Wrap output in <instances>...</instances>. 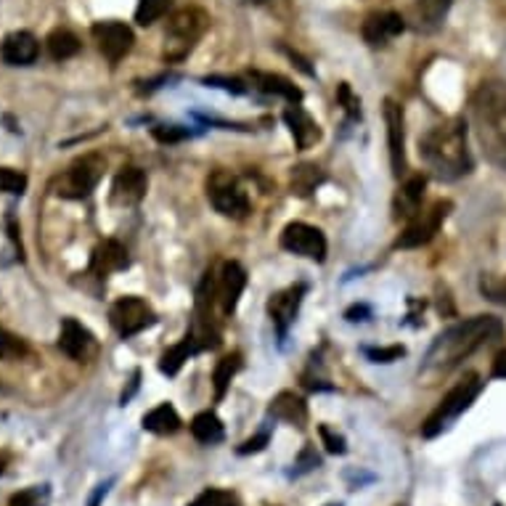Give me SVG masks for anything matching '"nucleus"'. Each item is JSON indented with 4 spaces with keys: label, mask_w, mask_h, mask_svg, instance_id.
<instances>
[{
    "label": "nucleus",
    "mask_w": 506,
    "mask_h": 506,
    "mask_svg": "<svg viewBox=\"0 0 506 506\" xmlns=\"http://www.w3.org/2000/svg\"><path fill=\"white\" fill-rule=\"evenodd\" d=\"M210 16L202 8H180L172 13L165 32V58L180 61L188 57V51L196 46V40L207 32Z\"/></svg>",
    "instance_id": "39448f33"
},
{
    "label": "nucleus",
    "mask_w": 506,
    "mask_h": 506,
    "mask_svg": "<svg viewBox=\"0 0 506 506\" xmlns=\"http://www.w3.org/2000/svg\"><path fill=\"white\" fill-rule=\"evenodd\" d=\"M318 432H321V441H324V446H327L329 453H339V456H342V453L347 450L345 438H342V435H335V432H332L327 424H321V427H318Z\"/></svg>",
    "instance_id": "4c0bfd02"
},
{
    "label": "nucleus",
    "mask_w": 506,
    "mask_h": 506,
    "mask_svg": "<svg viewBox=\"0 0 506 506\" xmlns=\"http://www.w3.org/2000/svg\"><path fill=\"white\" fill-rule=\"evenodd\" d=\"M255 3H263V0H255Z\"/></svg>",
    "instance_id": "09e8293b"
},
{
    "label": "nucleus",
    "mask_w": 506,
    "mask_h": 506,
    "mask_svg": "<svg viewBox=\"0 0 506 506\" xmlns=\"http://www.w3.org/2000/svg\"><path fill=\"white\" fill-rule=\"evenodd\" d=\"M453 0H419V5H422V11H424V16L430 19V22H438L446 11H449V5Z\"/></svg>",
    "instance_id": "58836bf2"
},
{
    "label": "nucleus",
    "mask_w": 506,
    "mask_h": 506,
    "mask_svg": "<svg viewBox=\"0 0 506 506\" xmlns=\"http://www.w3.org/2000/svg\"><path fill=\"white\" fill-rule=\"evenodd\" d=\"M321 180H324L321 170L313 168V165H302V168H297L292 172V191L300 194V196H308Z\"/></svg>",
    "instance_id": "c85d7f7f"
},
{
    "label": "nucleus",
    "mask_w": 506,
    "mask_h": 506,
    "mask_svg": "<svg viewBox=\"0 0 506 506\" xmlns=\"http://www.w3.org/2000/svg\"><path fill=\"white\" fill-rule=\"evenodd\" d=\"M419 154L441 180H458L472 172L467 149V122L461 117L446 119L419 138Z\"/></svg>",
    "instance_id": "f03ea898"
},
{
    "label": "nucleus",
    "mask_w": 506,
    "mask_h": 506,
    "mask_svg": "<svg viewBox=\"0 0 506 506\" xmlns=\"http://www.w3.org/2000/svg\"><path fill=\"white\" fill-rule=\"evenodd\" d=\"M146 172L141 168H122L114 175L112 202L119 207H133L146 196Z\"/></svg>",
    "instance_id": "4468645a"
},
{
    "label": "nucleus",
    "mask_w": 506,
    "mask_h": 506,
    "mask_svg": "<svg viewBox=\"0 0 506 506\" xmlns=\"http://www.w3.org/2000/svg\"><path fill=\"white\" fill-rule=\"evenodd\" d=\"M480 390H483V380H480L477 374H467V377L441 400V406L427 416V422L422 424V435H424V438H438L443 430H449L450 422H456V419L477 400Z\"/></svg>",
    "instance_id": "20e7f679"
},
{
    "label": "nucleus",
    "mask_w": 506,
    "mask_h": 506,
    "mask_svg": "<svg viewBox=\"0 0 506 506\" xmlns=\"http://www.w3.org/2000/svg\"><path fill=\"white\" fill-rule=\"evenodd\" d=\"M109 321L122 339L133 337L144 329H149L157 318L146 300L141 297H119L109 310Z\"/></svg>",
    "instance_id": "0eeeda50"
},
{
    "label": "nucleus",
    "mask_w": 506,
    "mask_h": 506,
    "mask_svg": "<svg viewBox=\"0 0 506 506\" xmlns=\"http://www.w3.org/2000/svg\"><path fill=\"white\" fill-rule=\"evenodd\" d=\"M332 506H339V504H332Z\"/></svg>",
    "instance_id": "8fccbe9b"
},
{
    "label": "nucleus",
    "mask_w": 506,
    "mask_h": 506,
    "mask_svg": "<svg viewBox=\"0 0 506 506\" xmlns=\"http://www.w3.org/2000/svg\"><path fill=\"white\" fill-rule=\"evenodd\" d=\"M46 46H48L51 58H57V61H66V58H72L80 51V40H77L69 30H54V32L48 35Z\"/></svg>",
    "instance_id": "cd10ccee"
},
{
    "label": "nucleus",
    "mask_w": 506,
    "mask_h": 506,
    "mask_svg": "<svg viewBox=\"0 0 506 506\" xmlns=\"http://www.w3.org/2000/svg\"><path fill=\"white\" fill-rule=\"evenodd\" d=\"M385 125H388V149H390V168L395 178L406 172V114L403 107L388 99L385 101Z\"/></svg>",
    "instance_id": "f8f14e48"
},
{
    "label": "nucleus",
    "mask_w": 506,
    "mask_h": 506,
    "mask_svg": "<svg viewBox=\"0 0 506 506\" xmlns=\"http://www.w3.org/2000/svg\"><path fill=\"white\" fill-rule=\"evenodd\" d=\"M268 414L274 419H279V422L292 424V427H305V422H308V406H305V400L300 395L289 393V390H284V393H279L271 400Z\"/></svg>",
    "instance_id": "412c9836"
},
{
    "label": "nucleus",
    "mask_w": 506,
    "mask_h": 506,
    "mask_svg": "<svg viewBox=\"0 0 506 506\" xmlns=\"http://www.w3.org/2000/svg\"><path fill=\"white\" fill-rule=\"evenodd\" d=\"M241 369V353H231L218 361L215 366V374H213V385H215V400H223L228 388H231V380L239 374Z\"/></svg>",
    "instance_id": "bb28decb"
},
{
    "label": "nucleus",
    "mask_w": 506,
    "mask_h": 506,
    "mask_svg": "<svg viewBox=\"0 0 506 506\" xmlns=\"http://www.w3.org/2000/svg\"><path fill=\"white\" fill-rule=\"evenodd\" d=\"M144 430H149L154 435H172L180 430V416L170 403H162L144 416Z\"/></svg>",
    "instance_id": "393cba45"
},
{
    "label": "nucleus",
    "mask_w": 506,
    "mask_h": 506,
    "mask_svg": "<svg viewBox=\"0 0 506 506\" xmlns=\"http://www.w3.org/2000/svg\"><path fill=\"white\" fill-rule=\"evenodd\" d=\"M424 188H427V178L424 175H411V178H406V183H400V188H397L393 199L395 221H411L422 210Z\"/></svg>",
    "instance_id": "dca6fc26"
},
{
    "label": "nucleus",
    "mask_w": 506,
    "mask_h": 506,
    "mask_svg": "<svg viewBox=\"0 0 506 506\" xmlns=\"http://www.w3.org/2000/svg\"><path fill=\"white\" fill-rule=\"evenodd\" d=\"M450 213V202H435L430 210H419L408 225H406V231L397 236V241H395V247L397 249H416V247H424L427 241H432L435 239V233L441 231V225L446 223V218H449Z\"/></svg>",
    "instance_id": "423d86ee"
},
{
    "label": "nucleus",
    "mask_w": 506,
    "mask_h": 506,
    "mask_svg": "<svg viewBox=\"0 0 506 506\" xmlns=\"http://www.w3.org/2000/svg\"><path fill=\"white\" fill-rule=\"evenodd\" d=\"M27 347H24V342L22 339H16L13 335H8L5 329H0V353L5 355V358H13V355H22Z\"/></svg>",
    "instance_id": "e433bc0d"
},
{
    "label": "nucleus",
    "mask_w": 506,
    "mask_h": 506,
    "mask_svg": "<svg viewBox=\"0 0 506 506\" xmlns=\"http://www.w3.org/2000/svg\"><path fill=\"white\" fill-rule=\"evenodd\" d=\"M210 202H213V207L225 215V218H244L247 213H249V199H247V194L233 183V178L231 175H225V172H218L213 180H210Z\"/></svg>",
    "instance_id": "9d476101"
},
{
    "label": "nucleus",
    "mask_w": 506,
    "mask_h": 506,
    "mask_svg": "<svg viewBox=\"0 0 506 506\" xmlns=\"http://www.w3.org/2000/svg\"><path fill=\"white\" fill-rule=\"evenodd\" d=\"M502 337H504V321L496 316H472L467 321H458L432 342V347L424 355L422 374L430 380L449 374L450 369H456L475 350Z\"/></svg>",
    "instance_id": "f257e3e1"
},
{
    "label": "nucleus",
    "mask_w": 506,
    "mask_h": 506,
    "mask_svg": "<svg viewBox=\"0 0 506 506\" xmlns=\"http://www.w3.org/2000/svg\"><path fill=\"white\" fill-rule=\"evenodd\" d=\"M252 83L255 88H260L263 93H274V96H282L289 104H300L302 101V91L286 80L282 74H274V72H252Z\"/></svg>",
    "instance_id": "5701e85b"
},
{
    "label": "nucleus",
    "mask_w": 506,
    "mask_h": 506,
    "mask_svg": "<svg viewBox=\"0 0 506 506\" xmlns=\"http://www.w3.org/2000/svg\"><path fill=\"white\" fill-rule=\"evenodd\" d=\"M345 316H347V321H363L361 316H369V308L366 305H353Z\"/></svg>",
    "instance_id": "a18cd8bd"
},
{
    "label": "nucleus",
    "mask_w": 506,
    "mask_h": 506,
    "mask_svg": "<svg viewBox=\"0 0 506 506\" xmlns=\"http://www.w3.org/2000/svg\"><path fill=\"white\" fill-rule=\"evenodd\" d=\"M109 485H112V480H109V483H104V485H99V488H96V493L91 496V502H88V506H99V504H101V499H104V496L109 493Z\"/></svg>",
    "instance_id": "49530a36"
},
{
    "label": "nucleus",
    "mask_w": 506,
    "mask_h": 506,
    "mask_svg": "<svg viewBox=\"0 0 506 506\" xmlns=\"http://www.w3.org/2000/svg\"><path fill=\"white\" fill-rule=\"evenodd\" d=\"M406 30V22L400 13L395 11H380V13H371L366 22H363V40L369 46H388L393 38H397L400 32Z\"/></svg>",
    "instance_id": "2eb2a0df"
},
{
    "label": "nucleus",
    "mask_w": 506,
    "mask_h": 506,
    "mask_svg": "<svg viewBox=\"0 0 506 506\" xmlns=\"http://www.w3.org/2000/svg\"><path fill=\"white\" fill-rule=\"evenodd\" d=\"M154 138H157L160 144H178V141L188 138V130H183V127H178V125H157V127H154Z\"/></svg>",
    "instance_id": "c9c22d12"
},
{
    "label": "nucleus",
    "mask_w": 506,
    "mask_h": 506,
    "mask_svg": "<svg viewBox=\"0 0 506 506\" xmlns=\"http://www.w3.org/2000/svg\"><path fill=\"white\" fill-rule=\"evenodd\" d=\"M93 38L99 43V51L109 58L112 64H117L119 58H125L130 54L133 43H135V35L127 24L122 22H99L93 24Z\"/></svg>",
    "instance_id": "9b49d317"
},
{
    "label": "nucleus",
    "mask_w": 506,
    "mask_h": 506,
    "mask_svg": "<svg viewBox=\"0 0 506 506\" xmlns=\"http://www.w3.org/2000/svg\"><path fill=\"white\" fill-rule=\"evenodd\" d=\"M127 249L117 241V239H107L101 241L96 249H93V257H91V271L101 279L112 276V274H119L127 268Z\"/></svg>",
    "instance_id": "a211bd4d"
},
{
    "label": "nucleus",
    "mask_w": 506,
    "mask_h": 506,
    "mask_svg": "<svg viewBox=\"0 0 506 506\" xmlns=\"http://www.w3.org/2000/svg\"><path fill=\"white\" fill-rule=\"evenodd\" d=\"M0 188H3L5 194H24V188H27V175L19 172V170L0 168Z\"/></svg>",
    "instance_id": "473e14b6"
},
{
    "label": "nucleus",
    "mask_w": 506,
    "mask_h": 506,
    "mask_svg": "<svg viewBox=\"0 0 506 506\" xmlns=\"http://www.w3.org/2000/svg\"><path fill=\"white\" fill-rule=\"evenodd\" d=\"M266 446H268V435L263 432V435H257V438L244 441V443L239 446V453H241V456H247V453H257V450H263Z\"/></svg>",
    "instance_id": "37998d69"
},
{
    "label": "nucleus",
    "mask_w": 506,
    "mask_h": 506,
    "mask_svg": "<svg viewBox=\"0 0 506 506\" xmlns=\"http://www.w3.org/2000/svg\"><path fill=\"white\" fill-rule=\"evenodd\" d=\"M205 83L215 85V88H223V91H231V93H244L247 91L241 80H228V77H207Z\"/></svg>",
    "instance_id": "79ce46f5"
},
{
    "label": "nucleus",
    "mask_w": 506,
    "mask_h": 506,
    "mask_svg": "<svg viewBox=\"0 0 506 506\" xmlns=\"http://www.w3.org/2000/svg\"><path fill=\"white\" fill-rule=\"evenodd\" d=\"M93 345V337H91V332L83 327V324H77L74 318H64V324H61V335H58V347H61V353H66L69 358H83L85 353H88V347Z\"/></svg>",
    "instance_id": "4be33fe9"
},
{
    "label": "nucleus",
    "mask_w": 506,
    "mask_h": 506,
    "mask_svg": "<svg viewBox=\"0 0 506 506\" xmlns=\"http://www.w3.org/2000/svg\"><path fill=\"white\" fill-rule=\"evenodd\" d=\"M40 54V43L32 32H11L3 46H0V57L11 66H30L35 64V58Z\"/></svg>",
    "instance_id": "f3484780"
},
{
    "label": "nucleus",
    "mask_w": 506,
    "mask_h": 506,
    "mask_svg": "<svg viewBox=\"0 0 506 506\" xmlns=\"http://www.w3.org/2000/svg\"><path fill=\"white\" fill-rule=\"evenodd\" d=\"M480 292L485 300L491 302H499V305H506V276L504 279H496V276H483L480 279Z\"/></svg>",
    "instance_id": "2f4dec72"
},
{
    "label": "nucleus",
    "mask_w": 506,
    "mask_h": 506,
    "mask_svg": "<svg viewBox=\"0 0 506 506\" xmlns=\"http://www.w3.org/2000/svg\"><path fill=\"white\" fill-rule=\"evenodd\" d=\"M101 175H104V162L99 157H83L64 172L57 194L66 199H83L99 186Z\"/></svg>",
    "instance_id": "6e6552de"
},
{
    "label": "nucleus",
    "mask_w": 506,
    "mask_h": 506,
    "mask_svg": "<svg viewBox=\"0 0 506 506\" xmlns=\"http://www.w3.org/2000/svg\"><path fill=\"white\" fill-rule=\"evenodd\" d=\"M374 363H393L397 358L406 355V347L403 345H390V347H366L363 350Z\"/></svg>",
    "instance_id": "72a5a7b5"
},
{
    "label": "nucleus",
    "mask_w": 506,
    "mask_h": 506,
    "mask_svg": "<svg viewBox=\"0 0 506 506\" xmlns=\"http://www.w3.org/2000/svg\"><path fill=\"white\" fill-rule=\"evenodd\" d=\"M244 286H247V271H244L236 260L223 263L221 282H218V300H221V305H223V313L231 316V313L236 310Z\"/></svg>",
    "instance_id": "6ab92c4d"
},
{
    "label": "nucleus",
    "mask_w": 506,
    "mask_h": 506,
    "mask_svg": "<svg viewBox=\"0 0 506 506\" xmlns=\"http://www.w3.org/2000/svg\"><path fill=\"white\" fill-rule=\"evenodd\" d=\"M282 247L292 255L324 263L327 260V236L308 223H289L282 233Z\"/></svg>",
    "instance_id": "1a4fd4ad"
},
{
    "label": "nucleus",
    "mask_w": 506,
    "mask_h": 506,
    "mask_svg": "<svg viewBox=\"0 0 506 506\" xmlns=\"http://www.w3.org/2000/svg\"><path fill=\"white\" fill-rule=\"evenodd\" d=\"M305 292H308L305 284H294V286H286L282 292H276L268 300V316H271L274 327L279 329V335H286V329L292 327V321H294V316L302 305Z\"/></svg>",
    "instance_id": "ddd939ff"
},
{
    "label": "nucleus",
    "mask_w": 506,
    "mask_h": 506,
    "mask_svg": "<svg viewBox=\"0 0 506 506\" xmlns=\"http://www.w3.org/2000/svg\"><path fill=\"white\" fill-rule=\"evenodd\" d=\"M337 101L342 104V109L350 114L353 119H358V117H361V99H358V96L350 91V85H347V83H339Z\"/></svg>",
    "instance_id": "f704fd0d"
},
{
    "label": "nucleus",
    "mask_w": 506,
    "mask_h": 506,
    "mask_svg": "<svg viewBox=\"0 0 506 506\" xmlns=\"http://www.w3.org/2000/svg\"><path fill=\"white\" fill-rule=\"evenodd\" d=\"M491 374L496 377V380H506V347L493 358V369H491Z\"/></svg>",
    "instance_id": "c03bdc74"
},
{
    "label": "nucleus",
    "mask_w": 506,
    "mask_h": 506,
    "mask_svg": "<svg viewBox=\"0 0 506 506\" xmlns=\"http://www.w3.org/2000/svg\"><path fill=\"white\" fill-rule=\"evenodd\" d=\"M194 353H196V342H194V335L188 332L186 337L180 339L178 345H172L168 353L162 355V361H160V371L168 374V377H175V374L183 369V363H186Z\"/></svg>",
    "instance_id": "a878e982"
},
{
    "label": "nucleus",
    "mask_w": 506,
    "mask_h": 506,
    "mask_svg": "<svg viewBox=\"0 0 506 506\" xmlns=\"http://www.w3.org/2000/svg\"><path fill=\"white\" fill-rule=\"evenodd\" d=\"M3 469H5V458L0 456V475H3Z\"/></svg>",
    "instance_id": "de8ad7c7"
},
{
    "label": "nucleus",
    "mask_w": 506,
    "mask_h": 506,
    "mask_svg": "<svg viewBox=\"0 0 506 506\" xmlns=\"http://www.w3.org/2000/svg\"><path fill=\"white\" fill-rule=\"evenodd\" d=\"M297 467H300V472H310V469H316V467H321V456L316 453V449H302L300 453V458H297Z\"/></svg>",
    "instance_id": "a19ab883"
},
{
    "label": "nucleus",
    "mask_w": 506,
    "mask_h": 506,
    "mask_svg": "<svg viewBox=\"0 0 506 506\" xmlns=\"http://www.w3.org/2000/svg\"><path fill=\"white\" fill-rule=\"evenodd\" d=\"M496 506H499V504H496Z\"/></svg>",
    "instance_id": "3c124183"
},
{
    "label": "nucleus",
    "mask_w": 506,
    "mask_h": 506,
    "mask_svg": "<svg viewBox=\"0 0 506 506\" xmlns=\"http://www.w3.org/2000/svg\"><path fill=\"white\" fill-rule=\"evenodd\" d=\"M284 119H286V125H289V130H292V135H294L297 149H310V146L321 138V130H318L316 119L305 112V109H300L297 104H292V107L284 112Z\"/></svg>",
    "instance_id": "aec40b11"
},
{
    "label": "nucleus",
    "mask_w": 506,
    "mask_h": 506,
    "mask_svg": "<svg viewBox=\"0 0 506 506\" xmlns=\"http://www.w3.org/2000/svg\"><path fill=\"white\" fill-rule=\"evenodd\" d=\"M469 119L485 157L506 170V83H483L469 101Z\"/></svg>",
    "instance_id": "7ed1b4c3"
},
{
    "label": "nucleus",
    "mask_w": 506,
    "mask_h": 506,
    "mask_svg": "<svg viewBox=\"0 0 506 506\" xmlns=\"http://www.w3.org/2000/svg\"><path fill=\"white\" fill-rule=\"evenodd\" d=\"M191 435L205 446H215L223 441V422L215 411H202L191 419Z\"/></svg>",
    "instance_id": "b1692460"
},
{
    "label": "nucleus",
    "mask_w": 506,
    "mask_h": 506,
    "mask_svg": "<svg viewBox=\"0 0 506 506\" xmlns=\"http://www.w3.org/2000/svg\"><path fill=\"white\" fill-rule=\"evenodd\" d=\"M8 506H43L40 504V491L38 488H30V491H19L11 496Z\"/></svg>",
    "instance_id": "ea45409f"
},
{
    "label": "nucleus",
    "mask_w": 506,
    "mask_h": 506,
    "mask_svg": "<svg viewBox=\"0 0 506 506\" xmlns=\"http://www.w3.org/2000/svg\"><path fill=\"white\" fill-rule=\"evenodd\" d=\"M188 506H241L239 499L231 493V491H223V488H207L202 491L194 502Z\"/></svg>",
    "instance_id": "7c9ffc66"
},
{
    "label": "nucleus",
    "mask_w": 506,
    "mask_h": 506,
    "mask_svg": "<svg viewBox=\"0 0 506 506\" xmlns=\"http://www.w3.org/2000/svg\"><path fill=\"white\" fill-rule=\"evenodd\" d=\"M172 0H138V8H135V22L141 27H149L154 22H160L165 13L170 11Z\"/></svg>",
    "instance_id": "c756f323"
}]
</instances>
